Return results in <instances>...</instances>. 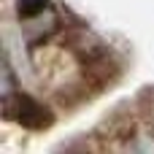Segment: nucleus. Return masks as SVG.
Segmentation results:
<instances>
[{
    "label": "nucleus",
    "instance_id": "1",
    "mask_svg": "<svg viewBox=\"0 0 154 154\" xmlns=\"http://www.w3.org/2000/svg\"><path fill=\"white\" fill-rule=\"evenodd\" d=\"M3 106H5V114H8L14 122H19L22 127H27V130H43V127L51 125L49 108H43V106H41L38 100H32L30 95L14 92L8 100H3Z\"/></svg>",
    "mask_w": 154,
    "mask_h": 154
},
{
    "label": "nucleus",
    "instance_id": "2",
    "mask_svg": "<svg viewBox=\"0 0 154 154\" xmlns=\"http://www.w3.org/2000/svg\"><path fill=\"white\" fill-rule=\"evenodd\" d=\"M49 8H51V5H49V0H19V3H16V14H19V19L38 16V14L49 11Z\"/></svg>",
    "mask_w": 154,
    "mask_h": 154
},
{
    "label": "nucleus",
    "instance_id": "3",
    "mask_svg": "<svg viewBox=\"0 0 154 154\" xmlns=\"http://www.w3.org/2000/svg\"><path fill=\"white\" fill-rule=\"evenodd\" d=\"M0 76H3V100H8L14 92H16V87H14V76H11V65H8V60L3 62V70H0Z\"/></svg>",
    "mask_w": 154,
    "mask_h": 154
}]
</instances>
